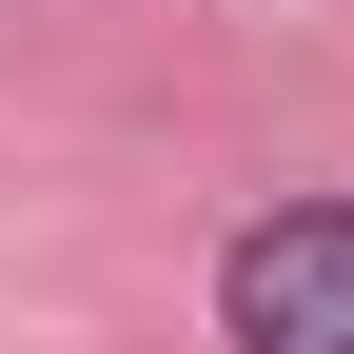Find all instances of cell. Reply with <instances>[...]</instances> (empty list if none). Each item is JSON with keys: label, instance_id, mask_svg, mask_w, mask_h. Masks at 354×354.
Listing matches in <instances>:
<instances>
[{"label": "cell", "instance_id": "obj_1", "mask_svg": "<svg viewBox=\"0 0 354 354\" xmlns=\"http://www.w3.org/2000/svg\"><path fill=\"white\" fill-rule=\"evenodd\" d=\"M216 315H236V354H354V197L256 216L236 276H216Z\"/></svg>", "mask_w": 354, "mask_h": 354}]
</instances>
